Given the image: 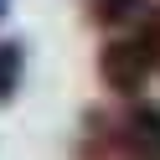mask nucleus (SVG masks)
<instances>
[{
  "mask_svg": "<svg viewBox=\"0 0 160 160\" xmlns=\"http://www.w3.org/2000/svg\"><path fill=\"white\" fill-rule=\"evenodd\" d=\"M98 72H103V83L114 88V93L134 98L139 88H145V78L155 72V62H150V52H145L139 36H114V42L98 52Z\"/></svg>",
  "mask_w": 160,
  "mask_h": 160,
  "instance_id": "obj_1",
  "label": "nucleus"
},
{
  "mask_svg": "<svg viewBox=\"0 0 160 160\" xmlns=\"http://www.w3.org/2000/svg\"><path fill=\"white\" fill-rule=\"evenodd\" d=\"M119 160H160V103H134L114 129Z\"/></svg>",
  "mask_w": 160,
  "mask_h": 160,
  "instance_id": "obj_2",
  "label": "nucleus"
},
{
  "mask_svg": "<svg viewBox=\"0 0 160 160\" xmlns=\"http://www.w3.org/2000/svg\"><path fill=\"white\" fill-rule=\"evenodd\" d=\"M88 11L103 26H124V21H139L145 16V0H88Z\"/></svg>",
  "mask_w": 160,
  "mask_h": 160,
  "instance_id": "obj_3",
  "label": "nucleus"
},
{
  "mask_svg": "<svg viewBox=\"0 0 160 160\" xmlns=\"http://www.w3.org/2000/svg\"><path fill=\"white\" fill-rule=\"evenodd\" d=\"M21 67H26V47L21 42H0V98H11L21 88Z\"/></svg>",
  "mask_w": 160,
  "mask_h": 160,
  "instance_id": "obj_4",
  "label": "nucleus"
},
{
  "mask_svg": "<svg viewBox=\"0 0 160 160\" xmlns=\"http://www.w3.org/2000/svg\"><path fill=\"white\" fill-rule=\"evenodd\" d=\"M139 42H145V52H150V62H155V72H160V5L145 16V31H139Z\"/></svg>",
  "mask_w": 160,
  "mask_h": 160,
  "instance_id": "obj_5",
  "label": "nucleus"
},
{
  "mask_svg": "<svg viewBox=\"0 0 160 160\" xmlns=\"http://www.w3.org/2000/svg\"><path fill=\"white\" fill-rule=\"evenodd\" d=\"M0 16H5V0H0Z\"/></svg>",
  "mask_w": 160,
  "mask_h": 160,
  "instance_id": "obj_6",
  "label": "nucleus"
}]
</instances>
